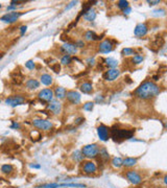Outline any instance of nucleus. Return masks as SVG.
Segmentation results:
<instances>
[{
  "label": "nucleus",
  "mask_w": 167,
  "mask_h": 188,
  "mask_svg": "<svg viewBox=\"0 0 167 188\" xmlns=\"http://www.w3.org/2000/svg\"><path fill=\"white\" fill-rule=\"evenodd\" d=\"M159 93H160V87L151 80H146L144 83H142L135 90L136 96L140 99H144V100H148V99L156 97L157 95H159Z\"/></svg>",
  "instance_id": "1"
},
{
  "label": "nucleus",
  "mask_w": 167,
  "mask_h": 188,
  "mask_svg": "<svg viewBox=\"0 0 167 188\" xmlns=\"http://www.w3.org/2000/svg\"><path fill=\"white\" fill-rule=\"evenodd\" d=\"M135 131L134 130H124V128H118L116 126L111 128V138L115 142H121L123 140L130 139L133 137Z\"/></svg>",
  "instance_id": "2"
},
{
  "label": "nucleus",
  "mask_w": 167,
  "mask_h": 188,
  "mask_svg": "<svg viewBox=\"0 0 167 188\" xmlns=\"http://www.w3.org/2000/svg\"><path fill=\"white\" fill-rule=\"evenodd\" d=\"M82 153L84 155V157L89 159H94L97 158L99 153V146L95 143L93 144H87L85 146H82Z\"/></svg>",
  "instance_id": "3"
},
{
  "label": "nucleus",
  "mask_w": 167,
  "mask_h": 188,
  "mask_svg": "<svg viewBox=\"0 0 167 188\" xmlns=\"http://www.w3.org/2000/svg\"><path fill=\"white\" fill-rule=\"evenodd\" d=\"M32 123L34 128L42 130V131H50L53 126L51 121H49L47 119H42V118H34Z\"/></svg>",
  "instance_id": "4"
},
{
  "label": "nucleus",
  "mask_w": 167,
  "mask_h": 188,
  "mask_svg": "<svg viewBox=\"0 0 167 188\" xmlns=\"http://www.w3.org/2000/svg\"><path fill=\"white\" fill-rule=\"evenodd\" d=\"M26 101V98L22 95H14V96L7 97L5 99V105L11 107H17V105H23Z\"/></svg>",
  "instance_id": "5"
},
{
  "label": "nucleus",
  "mask_w": 167,
  "mask_h": 188,
  "mask_svg": "<svg viewBox=\"0 0 167 188\" xmlns=\"http://www.w3.org/2000/svg\"><path fill=\"white\" fill-rule=\"evenodd\" d=\"M23 15V13H19V11H13V13H7V14L3 15L0 20L2 22L9 23V24H11V23H15L21 16Z\"/></svg>",
  "instance_id": "6"
},
{
  "label": "nucleus",
  "mask_w": 167,
  "mask_h": 188,
  "mask_svg": "<svg viewBox=\"0 0 167 188\" xmlns=\"http://www.w3.org/2000/svg\"><path fill=\"white\" fill-rule=\"evenodd\" d=\"M53 96H54V94H53V91L49 88H46V89H43L39 92L38 94V97H39L40 100L44 101V103H50L51 100L53 99Z\"/></svg>",
  "instance_id": "7"
},
{
  "label": "nucleus",
  "mask_w": 167,
  "mask_h": 188,
  "mask_svg": "<svg viewBox=\"0 0 167 188\" xmlns=\"http://www.w3.org/2000/svg\"><path fill=\"white\" fill-rule=\"evenodd\" d=\"M59 187H77V188H85L84 184H75V183H64V184H44V185L39 186L38 188H59Z\"/></svg>",
  "instance_id": "8"
},
{
  "label": "nucleus",
  "mask_w": 167,
  "mask_h": 188,
  "mask_svg": "<svg viewBox=\"0 0 167 188\" xmlns=\"http://www.w3.org/2000/svg\"><path fill=\"white\" fill-rule=\"evenodd\" d=\"M125 177L126 179L128 180V182L134 185H139L142 182V178L137 171L135 170H128V171L125 172Z\"/></svg>",
  "instance_id": "9"
},
{
  "label": "nucleus",
  "mask_w": 167,
  "mask_h": 188,
  "mask_svg": "<svg viewBox=\"0 0 167 188\" xmlns=\"http://www.w3.org/2000/svg\"><path fill=\"white\" fill-rule=\"evenodd\" d=\"M47 108H48V110L50 111L52 114L59 115V114H61V112H62L63 105L59 99H52V100L49 103Z\"/></svg>",
  "instance_id": "10"
},
{
  "label": "nucleus",
  "mask_w": 167,
  "mask_h": 188,
  "mask_svg": "<svg viewBox=\"0 0 167 188\" xmlns=\"http://www.w3.org/2000/svg\"><path fill=\"white\" fill-rule=\"evenodd\" d=\"M82 170L86 174H93L97 171V165L96 163L92 162V161H87L84 162V165L82 167Z\"/></svg>",
  "instance_id": "11"
},
{
  "label": "nucleus",
  "mask_w": 167,
  "mask_h": 188,
  "mask_svg": "<svg viewBox=\"0 0 167 188\" xmlns=\"http://www.w3.org/2000/svg\"><path fill=\"white\" fill-rule=\"evenodd\" d=\"M59 50L62 51L64 55H76V52H77V48H76V46L72 43H69V42L63 44V45L61 46V49H59Z\"/></svg>",
  "instance_id": "12"
},
{
  "label": "nucleus",
  "mask_w": 167,
  "mask_h": 188,
  "mask_svg": "<svg viewBox=\"0 0 167 188\" xmlns=\"http://www.w3.org/2000/svg\"><path fill=\"white\" fill-rule=\"evenodd\" d=\"M120 75V71L117 68L114 69H109L108 71H105L103 73V78L108 82H113V80H117V77Z\"/></svg>",
  "instance_id": "13"
},
{
  "label": "nucleus",
  "mask_w": 167,
  "mask_h": 188,
  "mask_svg": "<svg viewBox=\"0 0 167 188\" xmlns=\"http://www.w3.org/2000/svg\"><path fill=\"white\" fill-rule=\"evenodd\" d=\"M114 45L112 44L111 40H105V41L100 42V44L98 45V50L101 53H109L113 50Z\"/></svg>",
  "instance_id": "14"
},
{
  "label": "nucleus",
  "mask_w": 167,
  "mask_h": 188,
  "mask_svg": "<svg viewBox=\"0 0 167 188\" xmlns=\"http://www.w3.org/2000/svg\"><path fill=\"white\" fill-rule=\"evenodd\" d=\"M97 135L101 141H107L109 140V128L105 124H100L97 128Z\"/></svg>",
  "instance_id": "15"
},
{
  "label": "nucleus",
  "mask_w": 167,
  "mask_h": 188,
  "mask_svg": "<svg viewBox=\"0 0 167 188\" xmlns=\"http://www.w3.org/2000/svg\"><path fill=\"white\" fill-rule=\"evenodd\" d=\"M147 32H148V27H147V25L145 24V23H139L137 26L135 27V29H134V34H135L136 37H144L145 34H147Z\"/></svg>",
  "instance_id": "16"
},
{
  "label": "nucleus",
  "mask_w": 167,
  "mask_h": 188,
  "mask_svg": "<svg viewBox=\"0 0 167 188\" xmlns=\"http://www.w3.org/2000/svg\"><path fill=\"white\" fill-rule=\"evenodd\" d=\"M66 97L68 101L73 105H78L80 103V94L76 91H68L66 93Z\"/></svg>",
  "instance_id": "17"
},
{
  "label": "nucleus",
  "mask_w": 167,
  "mask_h": 188,
  "mask_svg": "<svg viewBox=\"0 0 167 188\" xmlns=\"http://www.w3.org/2000/svg\"><path fill=\"white\" fill-rule=\"evenodd\" d=\"M82 17H84V19H85L86 21L91 22V21H94L95 20V18H96V11H95V9H94L90 7L87 11H85V13L82 14Z\"/></svg>",
  "instance_id": "18"
},
{
  "label": "nucleus",
  "mask_w": 167,
  "mask_h": 188,
  "mask_svg": "<svg viewBox=\"0 0 167 188\" xmlns=\"http://www.w3.org/2000/svg\"><path fill=\"white\" fill-rule=\"evenodd\" d=\"M102 37V36H101ZM100 36H97L96 34L92 30H88V32H85V40L87 41H97V40H100L102 39Z\"/></svg>",
  "instance_id": "19"
},
{
  "label": "nucleus",
  "mask_w": 167,
  "mask_h": 188,
  "mask_svg": "<svg viewBox=\"0 0 167 188\" xmlns=\"http://www.w3.org/2000/svg\"><path fill=\"white\" fill-rule=\"evenodd\" d=\"M66 89L63 87H57L55 88V90L53 91V94H54V96L57 97V99H63L66 97Z\"/></svg>",
  "instance_id": "20"
},
{
  "label": "nucleus",
  "mask_w": 167,
  "mask_h": 188,
  "mask_svg": "<svg viewBox=\"0 0 167 188\" xmlns=\"http://www.w3.org/2000/svg\"><path fill=\"white\" fill-rule=\"evenodd\" d=\"M105 65L107 67H108L109 69H114L117 67V65H118V61L115 60L114 57H107L105 61Z\"/></svg>",
  "instance_id": "21"
},
{
  "label": "nucleus",
  "mask_w": 167,
  "mask_h": 188,
  "mask_svg": "<svg viewBox=\"0 0 167 188\" xmlns=\"http://www.w3.org/2000/svg\"><path fill=\"white\" fill-rule=\"evenodd\" d=\"M137 164V159L132 158V157H128V158L122 160V165H124L125 167H133Z\"/></svg>",
  "instance_id": "22"
},
{
  "label": "nucleus",
  "mask_w": 167,
  "mask_h": 188,
  "mask_svg": "<svg viewBox=\"0 0 167 188\" xmlns=\"http://www.w3.org/2000/svg\"><path fill=\"white\" fill-rule=\"evenodd\" d=\"M40 80H41V83L45 86H50L53 82L52 76H51L50 74H42Z\"/></svg>",
  "instance_id": "23"
},
{
  "label": "nucleus",
  "mask_w": 167,
  "mask_h": 188,
  "mask_svg": "<svg viewBox=\"0 0 167 188\" xmlns=\"http://www.w3.org/2000/svg\"><path fill=\"white\" fill-rule=\"evenodd\" d=\"M26 87L28 88L29 90H34L37 89V88H39L40 86V83L38 82L37 80H34V78H30V80H28L27 82H26Z\"/></svg>",
  "instance_id": "24"
},
{
  "label": "nucleus",
  "mask_w": 167,
  "mask_h": 188,
  "mask_svg": "<svg viewBox=\"0 0 167 188\" xmlns=\"http://www.w3.org/2000/svg\"><path fill=\"white\" fill-rule=\"evenodd\" d=\"M80 91L84 92V93H91L93 91V86L89 82H86V83H82L80 85Z\"/></svg>",
  "instance_id": "25"
},
{
  "label": "nucleus",
  "mask_w": 167,
  "mask_h": 188,
  "mask_svg": "<svg viewBox=\"0 0 167 188\" xmlns=\"http://www.w3.org/2000/svg\"><path fill=\"white\" fill-rule=\"evenodd\" d=\"M72 158H73V160L75 161V162H82V161L85 159V157L82 155V151H75L73 154H72Z\"/></svg>",
  "instance_id": "26"
},
{
  "label": "nucleus",
  "mask_w": 167,
  "mask_h": 188,
  "mask_svg": "<svg viewBox=\"0 0 167 188\" xmlns=\"http://www.w3.org/2000/svg\"><path fill=\"white\" fill-rule=\"evenodd\" d=\"M98 155L100 156V159H102L103 161H108L109 159H110V155H109V153L107 151V149H99Z\"/></svg>",
  "instance_id": "27"
},
{
  "label": "nucleus",
  "mask_w": 167,
  "mask_h": 188,
  "mask_svg": "<svg viewBox=\"0 0 167 188\" xmlns=\"http://www.w3.org/2000/svg\"><path fill=\"white\" fill-rule=\"evenodd\" d=\"M13 170H14V167H13V165H11V164H4V165L1 166V171L5 174H11Z\"/></svg>",
  "instance_id": "28"
},
{
  "label": "nucleus",
  "mask_w": 167,
  "mask_h": 188,
  "mask_svg": "<svg viewBox=\"0 0 167 188\" xmlns=\"http://www.w3.org/2000/svg\"><path fill=\"white\" fill-rule=\"evenodd\" d=\"M112 165L114 166L115 168H119L122 166V159L119 158V157H115V158L112 159Z\"/></svg>",
  "instance_id": "29"
},
{
  "label": "nucleus",
  "mask_w": 167,
  "mask_h": 188,
  "mask_svg": "<svg viewBox=\"0 0 167 188\" xmlns=\"http://www.w3.org/2000/svg\"><path fill=\"white\" fill-rule=\"evenodd\" d=\"M132 62H133L135 65L141 64V63L143 62V55H134L133 59H132Z\"/></svg>",
  "instance_id": "30"
},
{
  "label": "nucleus",
  "mask_w": 167,
  "mask_h": 188,
  "mask_svg": "<svg viewBox=\"0 0 167 188\" xmlns=\"http://www.w3.org/2000/svg\"><path fill=\"white\" fill-rule=\"evenodd\" d=\"M121 55H124V57L133 55H135V50H134L133 48H128V47H126V48H123L121 50Z\"/></svg>",
  "instance_id": "31"
},
{
  "label": "nucleus",
  "mask_w": 167,
  "mask_h": 188,
  "mask_svg": "<svg viewBox=\"0 0 167 188\" xmlns=\"http://www.w3.org/2000/svg\"><path fill=\"white\" fill-rule=\"evenodd\" d=\"M71 62H72V57H71V55H65L64 57L61 59V64L62 65H69Z\"/></svg>",
  "instance_id": "32"
},
{
  "label": "nucleus",
  "mask_w": 167,
  "mask_h": 188,
  "mask_svg": "<svg viewBox=\"0 0 167 188\" xmlns=\"http://www.w3.org/2000/svg\"><path fill=\"white\" fill-rule=\"evenodd\" d=\"M117 6H118V9H125L126 7H128V1H125V0H119V1H117Z\"/></svg>",
  "instance_id": "33"
},
{
  "label": "nucleus",
  "mask_w": 167,
  "mask_h": 188,
  "mask_svg": "<svg viewBox=\"0 0 167 188\" xmlns=\"http://www.w3.org/2000/svg\"><path fill=\"white\" fill-rule=\"evenodd\" d=\"M165 14H166V11H165L164 9H155V11H153V16L155 17H162V16H165Z\"/></svg>",
  "instance_id": "34"
},
{
  "label": "nucleus",
  "mask_w": 167,
  "mask_h": 188,
  "mask_svg": "<svg viewBox=\"0 0 167 188\" xmlns=\"http://www.w3.org/2000/svg\"><path fill=\"white\" fill-rule=\"evenodd\" d=\"M93 108H94V103H92V101L86 103L85 105H84V110L85 111H92Z\"/></svg>",
  "instance_id": "35"
},
{
  "label": "nucleus",
  "mask_w": 167,
  "mask_h": 188,
  "mask_svg": "<svg viewBox=\"0 0 167 188\" xmlns=\"http://www.w3.org/2000/svg\"><path fill=\"white\" fill-rule=\"evenodd\" d=\"M25 67L27 69H29V70H34V68H36V64H34V61H27V62L25 63Z\"/></svg>",
  "instance_id": "36"
},
{
  "label": "nucleus",
  "mask_w": 167,
  "mask_h": 188,
  "mask_svg": "<svg viewBox=\"0 0 167 188\" xmlns=\"http://www.w3.org/2000/svg\"><path fill=\"white\" fill-rule=\"evenodd\" d=\"M155 45H156L157 47H159V48H161V47H163V45H164V40H163L162 38H159V39H157L156 42H155Z\"/></svg>",
  "instance_id": "37"
},
{
  "label": "nucleus",
  "mask_w": 167,
  "mask_h": 188,
  "mask_svg": "<svg viewBox=\"0 0 167 188\" xmlns=\"http://www.w3.org/2000/svg\"><path fill=\"white\" fill-rule=\"evenodd\" d=\"M51 69H52L55 73H59V72L61 71V66H59V63H55L54 65H52V66H51Z\"/></svg>",
  "instance_id": "38"
},
{
  "label": "nucleus",
  "mask_w": 167,
  "mask_h": 188,
  "mask_svg": "<svg viewBox=\"0 0 167 188\" xmlns=\"http://www.w3.org/2000/svg\"><path fill=\"white\" fill-rule=\"evenodd\" d=\"M87 63H88V65H89L90 67H93V66H95L96 65V61H95V59L94 57H89L87 60Z\"/></svg>",
  "instance_id": "39"
},
{
  "label": "nucleus",
  "mask_w": 167,
  "mask_h": 188,
  "mask_svg": "<svg viewBox=\"0 0 167 188\" xmlns=\"http://www.w3.org/2000/svg\"><path fill=\"white\" fill-rule=\"evenodd\" d=\"M74 45L76 46V48H77V47H80V48H82V47L85 46V42L82 41V40H77V41L75 42V44H74Z\"/></svg>",
  "instance_id": "40"
},
{
  "label": "nucleus",
  "mask_w": 167,
  "mask_h": 188,
  "mask_svg": "<svg viewBox=\"0 0 167 188\" xmlns=\"http://www.w3.org/2000/svg\"><path fill=\"white\" fill-rule=\"evenodd\" d=\"M21 3H25L24 1H16V0H13V1H11V4L13 5V6L17 7V5H20Z\"/></svg>",
  "instance_id": "41"
},
{
  "label": "nucleus",
  "mask_w": 167,
  "mask_h": 188,
  "mask_svg": "<svg viewBox=\"0 0 167 188\" xmlns=\"http://www.w3.org/2000/svg\"><path fill=\"white\" fill-rule=\"evenodd\" d=\"M76 3H77V1H71V2H70V3H69V4H68V5H67V6H66V7H65V11H67V9H71V7H73V6H74V5H75V4H76Z\"/></svg>",
  "instance_id": "42"
},
{
  "label": "nucleus",
  "mask_w": 167,
  "mask_h": 188,
  "mask_svg": "<svg viewBox=\"0 0 167 188\" xmlns=\"http://www.w3.org/2000/svg\"><path fill=\"white\" fill-rule=\"evenodd\" d=\"M82 121H85V118H84V117H78V118L75 119V124L76 126H77V124H80V123H82Z\"/></svg>",
  "instance_id": "43"
},
{
  "label": "nucleus",
  "mask_w": 167,
  "mask_h": 188,
  "mask_svg": "<svg viewBox=\"0 0 167 188\" xmlns=\"http://www.w3.org/2000/svg\"><path fill=\"white\" fill-rule=\"evenodd\" d=\"M19 29H20V32H21V34H25V32H26V29H27V26H25V25H22V26H20V28H19Z\"/></svg>",
  "instance_id": "44"
},
{
  "label": "nucleus",
  "mask_w": 167,
  "mask_h": 188,
  "mask_svg": "<svg viewBox=\"0 0 167 188\" xmlns=\"http://www.w3.org/2000/svg\"><path fill=\"white\" fill-rule=\"evenodd\" d=\"M147 3H148L149 5H156V4H159V3H160V0H156V1L148 0V1H147Z\"/></svg>",
  "instance_id": "45"
},
{
  "label": "nucleus",
  "mask_w": 167,
  "mask_h": 188,
  "mask_svg": "<svg viewBox=\"0 0 167 188\" xmlns=\"http://www.w3.org/2000/svg\"><path fill=\"white\" fill-rule=\"evenodd\" d=\"M11 128H20V124H19L17 121H13V124H11Z\"/></svg>",
  "instance_id": "46"
},
{
  "label": "nucleus",
  "mask_w": 167,
  "mask_h": 188,
  "mask_svg": "<svg viewBox=\"0 0 167 188\" xmlns=\"http://www.w3.org/2000/svg\"><path fill=\"white\" fill-rule=\"evenodd\" d=\"M122 11H123V14H124V15H126V16H128V15L130 14V11H132V9H130V7L128 6V7H126L125 9H123Z\"/></svg>",
  "instance_id": "47"
},
{
  "label": "nucleus",
  "mask_w": 167,
  "mask_h": 188,
  "mask_svg": "<svg viewBox=\"0 0 167 188\" xmlns=\"http://www.w3.org/2000/svg\"><path fill=\"white\" fill-rule=\"evenodd\" d=\"M95 101H96V103H100V101H103V96L96 97V98H95Z\"/></svg>",
  "instance_id": "48"
},
{
  "label": "nucleus",
  "mask_w": 167,
  "mask_h": 188,
  "mask_svg": "<svg viewBox=\"0 0 167 188\" xmlns=\"http://www.w3.org/2000/svg\"><path fill=\"white\" fill-rule=\"evenodd\" d=\"M30 167H32V168H40L41 166L38 165V164H32V165H30Z\"/></svg>",
  "instance_id": "49"
},
{
  "label": "nucleus",
  "mask_w": 167,
  "mask_h": 188,
  "mask_svg": "<svg viewBox=\"0 0 167 188\" xmlns=\"http://www.w3.org/2000/svg\"><path fill=\"white\" fill-rule=\"evenodd\" d=\"M17 7L13 6V5H9V6H7V11H11V9H16Z\"/></svg>",
  "instance_id": "50"
},
{
  "label": "nucleus",
  "mask_w": 167,
  "mask_h": 188,
  "mask_svg": "<svg viewBox=\"0 0 167 188\" xmlns=\"http://www.w3.org/2000/svg\"><path fill=\"white\" fill-rule=\"evenodd\" d=\"M153 80H158L159 78H160V76H159V75H155V76H153Z\"/></svg>",
  "instance_id": "51"
},
{
  "label": "nucleus",
  "mask_w": 167,
  "mask_h": 188,
  "mask_svg": "<svg viewBox=\"0 0 167 188\" xmlns=\"http://www.w3.org/2000/svg\"><path fill=\"white\" fill-rule=\"evenodd\" d=\"M0 9H1V4H0Z\"/></svg>",
  "instance_id": "52"
},
{
  "label": "nucleus",
  "mask_w": 167,
  "mask_h": 188,
  "mask_svg": "<svg viewBox=\"0 0 167 188\" xmlns=\"http://www.w3.org/2000/svg\"><path fill=\"white\" fill-rule=\"evenodd\" d=\"M0 103H1V100H0Z\"/></svg>",
  "instance_id": "53"
}]
</instances>
